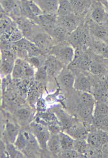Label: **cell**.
<instances>
[{
    "label": "cell",
    "instance_id": "obj_29",
    "mask_svg": "<svg viewBox=\"0 0 108 158\" xmlns=\"http://www.w3.org/2000/svg\"><path fill=\"white\" fill-rule=\"evenodd\" d=\"M90 72L94 76H103L106 73V69L97 60H92L89 69Z\"/></svg>",
    "mask_w": 108,
    "mask_h": 158
},
{
    "label": "cell",
    "instance_id": "obj_13",
    "mask_svg": "<svg viewBox=\"0 0 108 158\" xmlns=\"http://www.w3.org/2000/svg\"><path fill=\"white\" fill-rule=\"evenodd\" d=\"M47 149L53 155L59 156L62 152L60 141L58 133H53L48 141Z\"/></svg>",
    "mask_w": 108,
    "mask_h": 158
},
{
    "label": "cell",
    "instance_id": "obj_33",
    "mask_svg": "<svg viewBox=\"0 0 108 158\" xmlns=\"http://www.w3.org/2000/svg\"><path fill=\"white\" fill-rule=\"evenodd\" d=\"M47 75H48V73H47V69H46L45 65L41 66L40 68L37 69V72H35L36 79L39 81L45 80Z\"/></svg>",
    "mask_w": 108,
    "mask_h": 158
},
{
    "label": "cell",
    "instance_id": "obj_30",
    "mask_svg": "<svg viewBox=\"0 0 108 158\" xmlns=\"http://www.w3.org/2000/svg\"><path fill=\"white\" fill-rule=\"evenodd\" d=\"M5 149L10 157H23L22 152L17 149L14 144L8 143L6 145Z\"/></svg>",
    "mask_w": 108,
    "mask_h": 158
},
{
    "label": "cell",
    "instance_id": "obj_27",
    "mask_svg": "<svg viewBox=\"0 0 108 158\" xmlns=\"http://www.w3.org/2000/svg\"><path fill=\"white\" fill-rule=\"evenodd\" d=\"M14 144L16 148L21 152L25 151L28 148V141L25 133L20 131Z\"/></svg>",
    "mask_w": 108,
    "mask_h": 158
},
{
    "label": "cell",
    "instance_id": "obj_35",
    "mask_svg": "<svg viewBox=\"0 0 108 158\" xmlns=\"http://www.w3.org/2000/svg\"><path fill=\"white\" fill-rule=\"evenodd\" d=\"M3 9L7 12L10 11L14 7V2L13 0H4L1 3Z\"/></svg>",
    "mask_w": 108,
    "mask_h": 158
},
{
    "label": "cell",
    "instance_id": "obj_11",
    "mask_svg": "<svg viewBox=\"0 0 108 158\" xmlns=\"http://www.w3.org/2000/svg\"><path fill=\"white\" fill-rule=\"evenodd\" d=\"M74 89L79 92L91 93L92 85L87 77L83 74H79L76 76Z\"/></svg>",
    "mask_w": 108,
    "mask_h": 158
},
{
    "label": "cell",
    "instance_id": "obj_23",
    "mask_svg": "<svg viewBox=\"0 0 108 158\" xmlns=\"http://www.w3.org/2000/svg\"><path fill=\"white\" fill-rule=\"evenodd\" d=\"M69 2L76 15H80L89 6L88 0H69Z\"/></svg>",
    "mask_w": 108,
    "mask_h": 158
},
{
    "label": "cell",
    "instance_id": "obj_38",
    "mask_svg": "<svg viewBox=\"0 0 108 158\" xmlns=\"http://www.w3.org/2000/svg\"><path fill=\"white\" fill-rule=\"evenodd\" d=\"M106 74H107V75H106V81L108 82V71L107 72Z\"/></svg>",
    "mask_w": 108,
    "mask_h": 158
},
{
    "label": "cell",
    "instance_id": "obj_17",
    "mask_svg": "<svg viewBox=\"0 0 108 158\" xmlns=\"http://www.w3.org/2000/svg\"><path fill=\"white\" fill-rule=\"evenodd\" d=\"M60 141L61 148L62 150H68L73 149L75 139L65 132H60Z\"/></svg>",
    "mask_w": 108,
    "mask_h": 158
},
{
    "label": "cell",
    "instance_id": "obj_7",
    "mask_svg": "<svg viewBox=\"0 0 108 158\" xmlns=\"http://www.w3.org/2000/svg\"><path fill=\"white\" fill-rule=\"evenodd\" d=\"M75 139H86L89 131L84 124L74 123L68 129L64 131Z\"/></svg>",
    "mask_w": 108,
    "mask_h": 158
},
{
    "label": "cell",
    "instance_id": "obj_25",
    "mask_svg": "<svg viewBox=\"0 0 108 158\" xmlns=\"http://www.w3.org/2000/svg\"><path fill=\"white\" fill-rule=\"evenodd\" d=\"M90 147L86 139H75L73 149L87 157Z\"/></svg>",
    "mask_w": 108,
    "mask_h": 158
},
{
    "label": "cell",
    "instance_id": "obj_39",
    "mask_svg": "<svg viewBox=\"0 0 108 158\" xmlns=\"http://www.w3.org/2000/svg\"><path fill=\"white\" fill-rule=\"evenodd\" d=\"M99 2H107L108 0H98Z\"/></svg>",
    "mask_w": 108,
    "mask_h": 158
},
{
    "label": "cell",
    "instance_id": "obj_31",
    "mask_svg": "<svg viewBox=\"0 0 108 158\" xmlns=\"http://www.w3.org/2000/svg\"><path fill=\"white\" fill-rule=\"evenodd\" d=\"M14 64H12L11 60H9L7 58V59L3 60L1 64V73L2 74L8 75L13 72Z\"/></svg>",
    "mask_w": 108,
    "mask_h": 158
},
{
    "label": "cell",
    "instance_id": "obj_6",
    "mask_svg": "<svg viewBox=\"0 0 108 158\" xmlns=\"http://www.w3.org/2000/svg\"><path fill=\"white\" fill-rule=\"evenodd\" d=\"M44 65L47 69L48 75L55 76L61 72L64 69V64L59 61L58 59L53 55L48 57L45 61Z\"/></svg>",
    "mask_w": 108,
    "mask_h": 158
},
{
    "label": "cell",
    "instance_id": "obj_26",
    "mask_svg": "<svg viewBox=\"0 0 108 158\" xmlns=\"http://www.w3.org/2000/svg\"><path fill=\"white\" fill-rule=\"evenodd\" d=\"M92 126L94 128L102 130L108 132V114L105 116L93 117Z\"/></svg>",
    "mask_w": 108,
    "mask_h": 158
},
{
    "label": "cell",
    "instance_id": "obj_37",
    "mask_svg": "<svg viewBox=\"0 0 108 158\" xmlns=\"http://www.w3.org/2000/svg\"><path fill=\"white\" fill-rule=\"evenodd\" d=\"M102 156L104 157H108V143L103 146L102 148Z\"/></svg>",
    "mask_w": 108,
    "mask_h": 158
},
{
    "label": "cell",
    "instance_id": "obj_36",
    "mask_svg": "<svg viewBox=\"0 0 108 158\" xmlns=\"http://www.w3.org/2000/svg\"><path fill=\"white\" fill-rule=\"evenodd\" d=\"M101 53L102 54V56H104V58L108 59V44L102 47Z\"/></svg>",
    "mask_w": 108,
    "mask_h": 158
},
{
    "label": "cell",
    "instance_id": "obj_5",
    "mask_svg": "<svg viewBox=\"0 0 108 158\" xmlns=\"http://www.w3.org/2000/svg\"><path fill=\"white\" fill-rule=\"evenodd\" d=\"M75 74L70 69H64L58 75V83L65 89H74L76 80Z\"/></svg>",
    "mask_w": 108,
    "mask_h": 158
},
{
    "label": "cell",
    "instance_id": "obj_22",
    "mask_svg": "<svg viewBox=\"0 0 108 158\" xmlns=\"http://www.w3.org/2000/svg\"><path fill=\"white\" fill-rule=\"evenodd\" d=\"M108 114V104L106 101H97L94 105L93 117L105 116Z\"/></svg>",
    "mask_w": 108,
    "mask_h": 158
},
{
    "label": "cell",
    "instance_id": "obj_19",
    "mask_svg": "<svg viewBox=\"0 0 108 158\" xmlns=\"http://www.w3.org/2000/svg\"><path fill=\"white\" fill-rule=\"evenodd\" d=\"M74 13L73 7L69 0H59V6L57 11V16L63 17Z\"/></svg>",
    "mask_w": 108,
    "mask_h": 158
},
{
    "label": "cell",
    "instance_id": "obj_32",
    "mask_svg": "<svg viewBox=\"0 0 108 158\" xmlns=\"http://www.w3.org/2000/svg\"><path fill=\"white\" fill-rule=\"evenodd\" d=\"M58 157H84L85 156L79 153L74 149H71V150H62Z\"/></svg>",
    "mask_w": 108,
    "mask_h": 158
},
{
    "label": "cell",
    "instance_id": "obj_8",
    "mask_svg": "<svg viewBox=\"0 0 108 158\" xmlns=\"http://www.w3.org/2000/svg\"><path fill=\"white\" fill-rule=\"evenodd\" d=\"M52 37L49 34L46 33H38L33 36L32 39H29L40 49L44 52L50 47L52 42Z\"/></svg>",
    "mask_w": 108,
    "mask_h": 158
},
{
    "label": "cell",
    "instance_id": "obj_34",
    "mask_svg": "<svg viewBox=\"0 0 108 158\" xmlns=\"http://www.w3.org/2000/svg\"><path fill=\"white\" fill-rule=\"evenodd\" d=\"M27 61L35 69H38L41 66V60L38 56H29L27 58Z\"/></svg>",
    "mask_w": 108,
    "mask_h": 158
},
{
    "label": "cell",
    "instance_id": "obj_3",
    "mask_svg": "<svg viewBox=\"0 0 108 158\" xmlns=\"http://www.w3.org/2000/svg\"><path fill=\"white\" fill-rule=\"evenodd\" d=\"M57 24L64 27L71 33L80 26L79 16L73 13L63 17H58Z\"/></svg>",
    "mask_w": 108,
    "mask_h": 158
},
{
    "label": "cell",
    "instance_id": "obj_1",
    "mask_svg": "<svg viewBox=\"0 0 108 158\" xmlns=\"http://www.w3.org/2000/svg\"><path fill=\"white\" fill-rule=\"evenodd\" d=\"M51 55L55 56L60 62L64 66H68L73 61L75 57V50L69 42H60L56 46H52L51 50Z\"/></svg>",
    "mask_w": 108,
    "mask_h": 158
},
{
    "label": "cell",
    "instance_id": "obj_14",
    "mask_svg": "<svg viewBox=\"0 0 108 158\" xmlns=\"http://www.w3.org/2000/svg\"><path fill=\"white\" fill-rule=\"evenodd\" d=\"M86 140L90 147L99 151H102V148L103 147V144L102 143L97 129H96V130L89 131Z\"/></svg>",
    "mask_w": 108,
    "mask_h": 158
},
{
    "label": "cell",
    "instance_id": "obj_21",
    "mask_svg": "<svg viewBox=\"0 0 108 158\" xmlns=\"http://www.w3.org/2000/svg\"><path fill=\"white\" fill-rule=\"evenodd\" d=\"M89 31L93 34L95 37L100 40L104 41H107L108 40V31L102 26L97 23V26H92L89 29Z\"/></svg>",
    "mask_w": 108,
    "mask_h": 158
},
{
    "label": "cell",
    "instance_id": "obj_15",
    "mask_svg": "<svg viewBox=\"0 0 108 158\" xmlns=\"http://www.w3.org/2000/svg\"><path fill=\"white\" fill-rule=\"evenodd\" d=\"M69 34L70 33L67 29L64 27L58 25V24H57L56 27L49 33L53 40H56L59 43L60 42H65V40H67L69 37Z\"/></svg>",
    "mask_w": 108,
    "mask_h": 158
},
{
    "label": "cell",
    "instance_id": "obj_2",
    "mask_svg": "<svg viewBox=\"0 0 108 158\" xmlns=\"http://www.w3.org/2000/svg\"><path fill=\"white\" fill-rule=\"evenodd\" d=\"M32 132L37 139L39 147L42 149H47V143L51 137L49 131L37 124L32 125Z\"/></svg>",
    "mask_w": 108,
    "mask_h": 158
},
{
    "label": "cell",
    "instance_id": "obj_12",
    "mask_svg": "<svg viewBox=\"0 0 108 158\" xmlns=\"http://www.w3.org/2000/svg\"><path fill=\"white\" fill-rule=\"evenodd\" d=\"M94 108L87 107L80 104V103L77 107V113L79 119L84 123L92 124L93 119Z\"/></svg>",
    "mask_w": 108,
    "mask_h": 158
},
{
    "label": "cell",
    "instance_id": "obj_10",
    "mask_svg": "<svg viewBox=\"0 0 108 158\" xmlns=\"http://www.w3.org/2000/svg\"><path fill=\"white\" fill-rule=\"evenodd\" d=\"M44 14L56 15L58 9L59 0H36L34 1Z\"/></svg>",
    "mask_w": 108,
    "mask_h": 158
},
{
    "label": "cell",
    "instance_id": "obj_16",
    "mask_svg": "<svg viewBox=\"0 0 108 158\" xmlns=\"http://www.w3.org/2000/svg\"><path fill=\"white\" fill-rule=\"evenodd\" d=\"M25 11L29 15H32L34 18H37L44 14L39 5L33 0H26L24 4Z\"/></svg>",
    "mask_w": 108,
    "mask_h": 158
},
{
    "label": "cell",
    "instance_id": "obj_4",
    "mask_svg": "<svg viewBox=\"0 0 108 158\" xmlns=\"http://www.w3.org/2000/svg\"><path fill=\"white\" fill-rule=\"evenodd\" d=\"M91 16L93 21L98 25L103 26L104 24L108 22V14L104 6L100 2L94 5Z\"/></svg>",
    "mask_w": 108,
    "mask_h": 158
},
{
    "label": "cell",
    "instance_id": "obj_20",
    "mask_svg": "<svg viewBox=\"0 0 108 158\" xmlns=\"http://www.w3.org/2000/svg\"><path fill=\"white\" fill-rule=\"evenodd\" d=\"M96 102L97 101L91 93L79 92V103L80 104L94 108Z\"/></svg>",
    "mask_w": 108,
    "mask_h": 158
},
{
    "label": "cell",
    "instance_id": "obj_18",
    "mask_svg": "<svg viewBox=\"0 0 108 158\" xmlns=\"http://www.w3.org/2000/svg\"><path fill=\"white\" fill-rule=\"evenodd\" d=\"M24 60L23 59L18 58L16 60L12 72V77L14 79H22L25 76V67H24Z\"/></svg>",
    "mask_w": 108,
    "mask_h": 158
},
{
    "label": "cell",
    "instance_id": "obj_24",
    "mask_svg": "<svg viewBox=\"0 0 108 158\" xmlns=\"http://www.w3.org/2000/svg\"><path fill=\"white\" fill-rule=\"evenodd\" d=\"M5 132L7 139L10 143H14L17 136L18 135L20 131L16 124L8 123L5 126Z\"/></svg>",
    "mask_w": 108,
    "mask_h": 158
},
{
    "label": "cell",
    "instance_id": "obj_28",
    "mask_svg": "<svg viewBox=\"0 0 108 158\" xmlns=\"http://www.w3.org/2000/svg\"><path fill=\"white\" fill-rule=\"evenodd\" d=\"M15 116L17 120L21 123H25L31 119L32 112L27 108H21L16 111Z\"/></svg>",
    "mask_w": 108,
    "mask_h": 158
},
{
    "label": "cell",
    "instance_id": "obj_9",
    "mask_svg": "<svg viewBox=\"0 0 108 158\" xmlns=\"http://www.w3.org/2000/svg\"><path fill=\"white\" fill-rule=\"evenodd\" d=\"M37 19L41 26L44 27L49 34L57 25L58 16H56V15L43 14L38 16Z\"/></svg>",
    "mask_w": 108,
    "mask_h": 158
}]
</instances>
